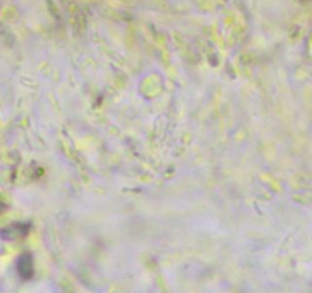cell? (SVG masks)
<instances>
[{
  "instance_id": "cell-1",
  "label": "cell",
  "mask_w": 312,
  "mask_h": 293,
  "mask_svg": "<svg viewBox=\"0 0 312 293\" xmlns=\"http://www.w3.org/2000/svg\"><path fill=\"white\" fill-rule=\"evenodd\" d=\"M18 274L21 278H31L32 275V261H31V257L29 255H21V258L18 260Z\"/></svg>"
}]
</instances>
